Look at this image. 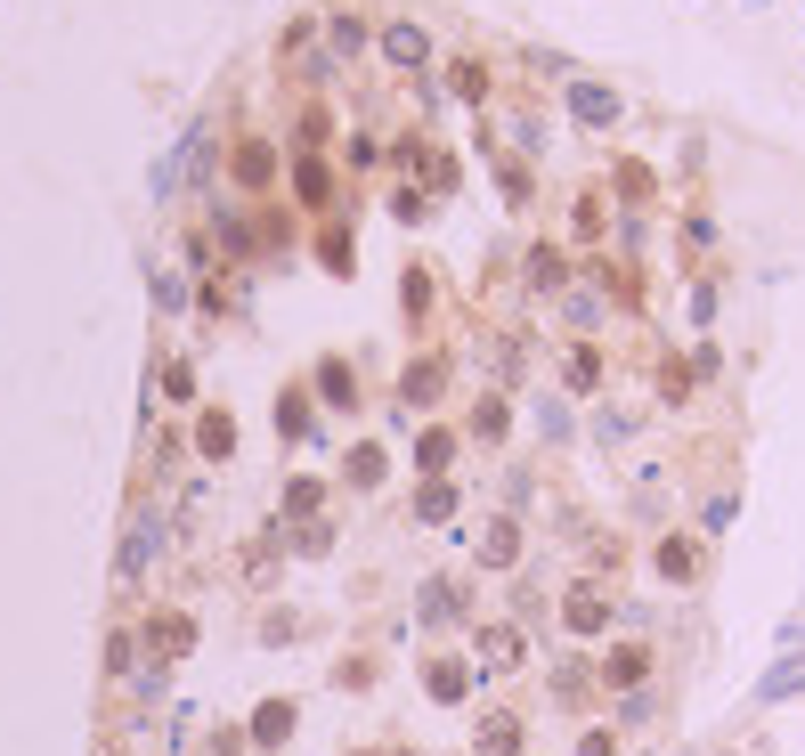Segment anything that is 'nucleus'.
Wrapping results in <instances>:
<instances>
[{"mask_svg": "<svg viewBox=\"0 0 805 756\" xmlns=\"http://www.w3.org/2000/svg\"><path fill=\"white\" fill-rule=\"evenodd\" d=\"M236 171H244V187H269V147H236Z\"/></svg>", "mask_w": 805, "mask_h": 756, "instance_id": "nucleus-2", "label": "nucleus"}, {"mask_svg": "<svg viewBox=\"0 0 805 756\" xmlns=\"http://www.w3.org/2000/svg\"><path fill=\"white\" fill-rule=\"evenodd\" d=\"M334 196V179H326V163H301V204H326Z\"/></svg>", "mask_w": 805, "mask_h": 756, "instance_id": "nucleus-3", "label": "nucleus"}, {"mask_svg": "<svg viewBox=\"0 0 805 756\" xmlns=\"http://www.w3.org/2000/svg\"><path fill=\"white\" fill-rule=\"evenodd\" d=\"M383 57H399V66H415V57H423V33H415V25H391V33H383Z\"/></svg>", "mask_w": 805, "mask_h": 756, "instance_id": "nucleus-1", "label": "nucleus"}]
</instances>
